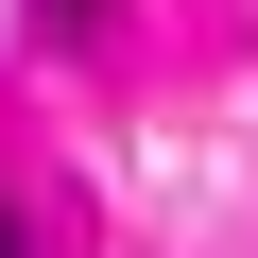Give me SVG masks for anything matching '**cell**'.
Returning a JSON list of instances; mask_svg holds the SVG:
<instances>
[{
  "instance_id": "cell-1",
  "label": "cell",
  "mask_w": 258,
  "mask_h": 258,
  "mask_svg": "<svg viewBox=\"0 0 258 258\" xmlns=\"http://www.w3.org/2000/svg\"><path fill=\"white\" fill-rule=\"evenodd\" d=\"M35 18H52V35H69V18H86V0H35Z\"/></svg>"
},
{
  "instance_id": "cell-2",
  "label": "cell",
  "mask_w": 258,
  "mask_h": 258,
  "mask_svg": "<svg viewBox=\"0 0 258 258\" xmlns=\"http://www.w3.org/2000/svg\"><path fill=\"white\" fill-rule=\"evenodd\" d=\"M0 258H35V241H18V224H0Z\"/></svg>"
}]
</instances>
